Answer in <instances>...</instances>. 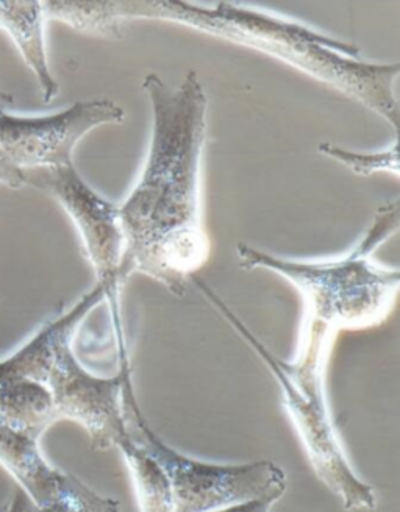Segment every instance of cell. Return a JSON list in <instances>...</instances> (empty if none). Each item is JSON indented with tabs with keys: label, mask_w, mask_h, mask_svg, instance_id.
<instances>
[{
	"label": "cell",
	"mask_w": 400,
	"mask_h": 512,
	"mask_svg": "<svg viewBox=\"0 0 400 512\" xmlns=\"http://www.w3.org/2000/svg\"><path fill=\"white\" fill-rule=\"evenodd\" d=\"M121 288L96 281L90 292L41 325L18 349L0 356V466L36 506L60 497L68 473L50 466L41 436L60 420H72L90 436L91 448L104 452L127 439L122 383L130 367L125 336H116L119 372L91 374L74 352L80 324Z\"/></svg>",
	"instance_id": "6da1fadb"
},
{
	"label": "cell",
	"mask_w": 400,
	"mask_h": 512,
	"mask_svg": "<svg viewBox=\"0 0 400 512\" xmlns=\"http://www.w3.org/2000/svg\"><path fill=\"white\" fill-rule=\"evenodd\" d=\"M152 133L140 177L119 203L124 252L119 278L143 274L183 297L210 258L202 214L208 99L196 72L171 86L147 74Z\"/></svg>",
	"instance_id": "7a4b0ae2"
},
{
	"label": "cell",
	"mask_w": 400,
	"mask_h": 512,
	"mask_svg": "<svg viewBox=\"0 0 400 512\" xmlns=\"http://www.w3.org/2000/svg\"><path fill=\"white\" fill-rule=\"evenodd\" d=\"M399 221V200L385 203L354 249L336 260H291L244 242L236 246L243 269L275 272L299 291L304 319L294 361L325 367L340 331L365 330L388 317L399 294L400 272L375 263L372 255L396 232Z\"/></svg>",
	"instance_id": "3957f363"
},
{
	"label": "cell",
	"mask_w": 400,
	"mask_h": 512,
	"mask_svg": "<svg viewBox=\"0 0 400 512\" xmlns=\"http://www.w3.org/2000/svg\"><path fill=\"white\" fill-rule=\"evenodd\" d=\"M107 15L121 27L133 19L180 22L274 55L368 105L390 122L397 135L399 108L393 85L399 75V63L358 60V47L321 35L299 22L241 5L205 8L185 2H108Z\"/></svg>",
	"instance_id": "277c9868"
},
{
	"label": "cell",
	"mask_w": 400,
	"mask_h": 512,
	"mask_svg": "<svg viewBox=\"0 0 400 512\" xmlns=\"http://www.w3.org/2000/svg\"><path fill=\"white\" fill-rule=\"evenodd\" d=\"M205 297L221 311L235 330L249 342L250 347L265 361L282 391L283 405L293 422L300 444L307 453L308 461L319 480L340 498L346 511L374 509L377 505L374 489L360 480L350 466L340 434L333 424L327 394H325V372L299 369L291 361L280 360L260 339L250 333L224 300L204 281L196 278Z\"/></svg>",
	"instance_id": "5b68a950"
},
{
	"label": "cell",
	"mask_w": 400,
	"mask_h": 512,
	"mask_svg": "<svg viewBox=\"0 0 400 512\" xmlns=\"http://www.w3.org/2000/svg\"><path fill=\"white\" fill-rule=\"evenodd\" d=\"M122 406L129 438L165 473L171 488L172 512H216L263 498L279 500L285 494V472L271 461L208 463L169 447L141 413L132 366L125 370Z\"/></svg>",
	"instance_id": "8992f818"
},
{
	"label": "cell",
	"mask_w": 400,
	"mask_h": 512,
	"mask_svg": "<svg viewBox=\"0 0 400 512\" xmlns=\"http://www.w3.org/2000/svg\"><path fill=\"white\" fill-rule=\"evenodd\" d=\"M125 111L110 99L79 100L46 116H0V169L18 172L74 163L83 136L104 124H121Z\"/></svg>",
	"instance_id": "52a82bcc"
},
{
	"label": "cell",
	"mask_w": 400,
	"mask_h": 512,
	"mask_svg": "<svg viewBox=\"0 0 400 512\" xmlns=\"http://www.w3.org/2000/svg\"><path fill=\"white\" fill-rule=\"evenodd\" d=\"M24 186H33L54 197L71 217L82 239L86 258L97 281H108L122 288L119 278L124 236L119 203L111 202L91 188L75 169L74 163L57 168L22 172Z\"/></svg>",
	"instance_id": "ba28073f"
},
{
	"label": "cell",
	"mask_w": 400,
	"mask_h": 512,
	"mask_svg": "<svg viewBox=\"0 0 400 512\" xmlns=\"http://www.w3.org/2000/svg\"><path fill=\"white\" fill-rule=\"evenodd\" d=\"M46 7L44 2L0 4V29H4L18 47L25 63L35 74L46 104L58 96V83L50 72L46 50Z\"/></svg>",
	"instance_id": "9c48e42d"
},
{
	"label": "cell",
	"mask_w": 400,
	"mask_h": 512,
	"mask_svg": "<svg viewBox=\"0 0 400 512\" xmlns=\"http://www.w3.org/2000/svg\"><path fill=\"white\" fill-rule=\"evenodd\" d=\"M135 481L143 512H172L171 488L158 464L127 436L118 447Z\"/></svg>",
	"instance_id": "30bf717a"
},
{
	"label": "cell",
	"mask_w": 400,
	"mask_h": 512,
	"mask_svg": "<svg viewBox=\"0 0 400 512\" xmlns=\"http://www.w3.org/2000/svg\"><path fill=\"white\" fill-rule=\"evenodd\" d=\"M319 152L324 153L333 160L340 161L350 171L358 175L375 174V172H390L394 177H399V146L394 139L393 147L382 152H354L325 143L319 146Z\"/></svg>",
	"instance_id": "8fae6325"
},
{
	"label": "cell",
	"mask_w": 400,
	"mask_h": 512,
	"mask_svg": "<svg viewBox=\"0 0 400 512\" xmlns=\"http://www.w3.org/2000/svg\"><path fill=\"white\" fill-rule=\"evenodd\" d=\"M275 502L277 500H274V498H263V500L243 503V505L232 506V508H225L216 512H269Z\"/></svg>",
	"instance_id": "7c38bea8"
},
{
	"label": "cell",
	"mask_w": 400,
	"mask_h": 512,
	"mask_svg": "<svg viewBox=\"0 0 400 512\" xmlns=\"http://www.w3.org/2000/svg\"><path fill=\"white\" fill-rule=\"evenodd\" d=\"M36 505L30 500L24 492H18L11 503L7 505L5 512H35Z\"/></svg>",
	"instance_id": "4fadbf2b"
},
{
	"label": "cell",
	"mask_w": 400,
	"mask_h": 512,
	"mask_svg": "<svg viewBox=\"0 0 400 512\" xmlns=\"http://www.w3.org/2000/svg\"><path fill=\"white\" fill-rule=\"evenodd\" d=\"M13 107V97L0 91V116L5 113H10V108Z\"/></svg>",
	"instance_id": "5bb4252c"
},
{
	"label": "cell",
	"mask_w": 400,
	"mask_h": 512,
	"mask_svg": "<svg viewBox=\"0 0 400 512\" xmlns=\"http://www.w3.org/2000/svg\"><path fill=\"white\" fill-rule=\"evenodd\" d=\"M5 511H7V505L2 506V508H0V512H5Z\"/></svg>",
	"instance_id": "9a60e30c"
}]
</instances>
